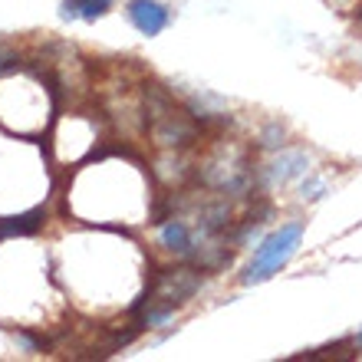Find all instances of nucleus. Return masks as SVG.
<instances>
[{
	"mask_svg": "<svg viewBox=\"0 0 362 362\" xmlns=\"http://www.w3.org/2000/svg\"><path fill=\"white\" fill-rule=\"evenodd\" d=\"M300 238H303V224L293 221V224H284L280 230H274L270 238L260 240V247L254 250V260L247 264L244 270V286H254V284H264L276 270L284 267L286 260L296 254L300 247Z\"/></svg>",
	"mask_w": 362,
	"mask_h": 362,
	"instance_id": "f257e3e1",
	"label": "nucleus"
},
{
	"mask_svg": "<svg viewBox=\"0 0 362 362\" xmlns=\"http://www.w3.org/2000/svg\"><path fill=\"white\" fill-rule=\"evenodd\" d=\"M148 103V115H152V132L158 139V145H188L194 139V125L188 122V115H181L172 105V99L158 89L145 93Z\"/></svg>",
	"mask_w": 362,
	"mask_h": 362,
	"instance_id": "f03ea898",
	"label": "nucleus"
},
{
	"mask_svg": "<svg viewBox=\"0 0 362 362\" xmlns=\"http://www.w3.org/2000/svg\"><path fill=\"white\" fill-rule=\"evenodd\" d=\"M201 290V274L198 270H165L152 286L148 293L139 300V306L145 303H165V306H175V303H185L188 296H194ZM135 306V310H139Z\"/></svg>",
	"mask_w": 362,
	"mask_h": 362,
	"instance_id": "7ed1b4c3",
	"label": "nucleus"
},
{
	"mask_svg": "<svg viewBox=\"0 0 362 362\" xmlns=\"http://www.w3.org/2000/svg\"><path fill=\"white\" fill-rule=\"evenodd\" d=\"M129 20L132 27L142 33V37H158L165 27H168V7H162L158 0H129Z\"/></svg>",
	"mask_w": 362,
	"mask_h": 362,
	"instance_id": "20e7f679",
	"label": "nucleus"
},
{
	"mask_svg": "<svg viewBox=\"0 0 362 362\" xmlns=\"http://www.w3.org/2000/svg\"><path fill=\"white\" fill-rule=\"evenodd\" d=\"M306 165H310V158H306L303 152H284V155H276L274 162L267 165V181H270V185H286V181L300 178V175L306 172Z\"/></svg>",
	"mask_w": 362,
	"mask_h": 362,
	"instance_id": "39448f33",
	"label": "nucleus"
},
{
	"mask_svg": "<svg viewBox=\"0 0 362 362\" xmlns=\"http://www.w3.org/2000/svg\"><path fill=\"white\" fill-rule=\"evenodd\" d=\"M43 208H33L27 214H17V218H0V240L7 238H30L43 228Z\"/></svg>",
	"mask_w": 362,
	"mask_h": 362,
	"instance_id": "423d86ee",
	"label": "nucleus"
},
{
	"mask_svg": "<svg viewBox=\"0 0 362 362\" xmlns=\"http://www.w3.org/2000/svg\"><path fill=\"white\" fill-rule=\"evenodd\" d=\"M162 244L168 250H175V254H181V257H191V250H194V230L181 218H172L162 228Z\"/></svg>",
	"mask_w": 362,
	"mask_h": 362,
	"instance_id": "0eeeda50",
	"label": "nucleus"
},
{
	"mask_svg": "<svg viewBox=\"0 0 362 362\" xmlns=\"http://www.w3.org/2000/svg\"><path fill=\"white\" fill-rule=\"evenodd\" d=\"M109 7L112 0H63V20H99Z\"/></svg>",
	"mask_w": 362,
	"mask_h": 362,
	"instance_id": "6e6552de",
	"label": "nucleus"
},
{
	"mask_svg": "<svg viewBox=\"0 0 362 362\" xmlns=\"http://www.w3.org/2000/svg\"><path fill=\"white\" fill-rule=\"evenodd\" d=\"M284 129H280V125H270L267 129V135H264V139H260V145H264V148H276V145H284Z\"/></svg>",
	"mask_w": 362,
	"mask_h": 362,
	"instance_id": "1a4fd4ad",
	"label": "nucleus"
},
{
	"mask_svg": "<svg viewBox=\"0 0 362 362\" xmlns=\"http://www.w3.org/2000/svg\"><path fill=\"white\" fill-rule=\"evenodd\" d=\"M10 69H17V57H10V53H0V76L10 73Z\"/></svg>",
	"mask_w": 362,
	"mask_h": 362,
	"instance_id": "9d476101",
	"label": "nucleus"
},
{
	"mask_svg": "<svg viewBox=\"0 0 362 362\" xmlns=\"http://www.w3.org/2000/svg\"><path fill=\"white\" fill-rule=\"evenodd\" d=\"M356 346H359V349H362V333H359V336H356Z\"/></svg>",
	"mask_w": 362,
	"mask_h": 362,
	"instance_id": "9b49d317",
	"label": "nucleus"
},
{
	"mask_svg": "<svg viewBox=\"0 0 362 362\" xmlns=\"http://www.w3.org/2000/svg\"><path fill=\"white\" fill-rule=\"evenodd\" d=\"M359 20H362V7H359Z\"/></svg>",
	"mask_w": 362,
	"mask_h": 362,
	"instance_id": "f8f14e48",
	"label": "nucleus"
}]
</instances>
